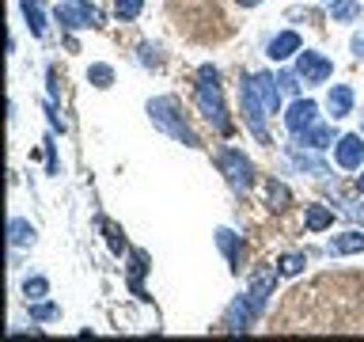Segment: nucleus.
<instances>
[{"mask_svg":"<svg viewBox=\"0 0 364 342\" xmlns=\"http://www.w3.org/2000/svg\"><path fill=\"white\" fill-rule=\"evenodd\" d=\"M198 107L220 133H232V122H228V110H224V95H220V76H216L213 65L198 68Z\"/></svg>","mask_w":364,"mask_h":342,"instance_id":"obj_1","label":"nucleus"},{"mask_svg":"<svg viewBox=\"0 0 364 342\" xmlns=\"http://www.w3.org/2000/svg\"><path fill=\"white\" fill-rule=\"evenodd\" d=\"M148 114H152V122L159 125V130H167L171 137L186 141L190 148H198V145H201V141H198V133H193L190 125L182 122V114H178V99H171V95L152 99V103H148Z\"/></svg>","mask_w":364,"mask_h":342,"instance_id":"obj_2","label":"nucleus"},{"mask_svg":"<svg viewBox=\"0 0 364 342\" xmlns=\"http://www.w3.org/2000/svg\"><path fill=\"white\" fill-rule=\"evenodd\" d=\"M220 171L232 182V190H250V182H255V164L239 148H224L220 152Z\"/></svg>","mask_w":364,"mask_h":342,"instance_id":"obj_3","label":"nucleus"},{"mask_svg":"<svg viewBox=\"0 0 364 342\" xmlns=\"http://www.w3.org/2000/svg\"><path fill=\"white\" fill-rule=\"evenodd\" d=\"M243 114H247V125H250V133L258 137V141H266L269 145V133H266V107H262V99H258V88H255V76H247L243 80Z\"/></svg>","mask_w":364,"mask_h":342,"instance_id":"obj_4","label":"nucleus"},{"mask_svg":"<svg viewBox=\"0 0 364 342\" xmlns=\"http://www.w3.org/2000/svg\"><path fill=\"white\" fill-rule=\"evenodd\" d=\"M296 73H300L304 84H326V80L334 76V61L323 53H315V50H304L300 61H296Z\"/></svg>","mask_w":364,"mask_h":342,"instance_id":"obj_5","label":"nucleus"},{"mask_svg":"<svg viewBox=\"0 0 364 342\" xmlns=\"http://www.w3.org/2000/svg\"><path fill=\"white\" fill-rule=\"evenodd\" d=\"M57 19L65 23V27H95L99 23V11L91 8V4H84V0H61L57 4Z\"/></svg>","mask_w":364,"mask_h":342,"instance_id":"obj_6","label":"nucleus"},{"mask_svg":"<svg viewBox=\"0 0 364 342\" xmlns=\"http://www.w3.org/2000/svg\"><path fill=\"white\" fill-rule=\"evenodd\" d=\"M334 160H338V167H346V171L364 167V137H357V133L338 137L334 141Z\"/></svg>","mask_w":364,"mask_h":342,"instance_id":"obj_7","label":"nucleus"},{"mask_svg":"<svg viewBox=\"0 0 364 342\" xmlns=\"http://www.w3.org/2000/svg\"><path fill=\"white\" fill-rule=\"evenodd\" d=\"M315 114H318V107H315V99H296L292 107H289V114H284V125L300 137V133H307L315 125Z\"/></svg>","mask_w":364,"mask_h":342,"instance_id":"obj_8","label":"nucleus"},{"mask_svg":"<svg viewBox=\"0 0 364 342\" xmlns=\"http://www.w3.org/2000/svg\"><path fill=\"white\" fill-rule=\"evenodd\" d=\"M281 80H273L269 73H258L255 76V88H258V99H262V107H266L269 114H277V107H281Z\"/></svg>","mask_w":364,"mask_h":342,"instance_id":"obj_9","label":"nucleus"},{"mask_svg":"<svg viewBox=\"0 0 364 342\" xmlns=\"http://www.w3.org/2000/svg\"><path fill=\"white\" fill-rule=\"evenodd\" d=\"M292 53H300V34H296V31H281L277 38L269 42V57H273V61H289Z\"/></svg>","mask_w":364,"mask_h":342,"instance_id":"obj_10","label":"nucleus"},{"mask_svg":"<svg viewBox=\"0 0 364 342\" xmlns=\"http://www.w3.org/2000/svg\"><path fill=\"white\" fill-rule=\"evenodd\" d=\"M326 107L334 118H346V114L353 110V88L349 84H334L330 88V95H326Z\"/></svg>","mask_w":364,"mask_h":342,"instance_id":"obj_11","label":"nucleus"},{"mask_svg":"<svg viewBox=\"0 0 364 342\" xmlns=\"http://www.w3.org/2000/svg\"><path fill=\"white\" fill-rule=\"evenodd\" d=\"M357 251H364V232H346L330 239V255H357Z\"/></svg>","mask_w":364,"mask_h":342,"instance_id":"obj_12","label":"nucleus"},{"mask_svg":"<svg viewBox=\"0 0 364 342\" xmlns=\"http://www.w3.org/2000/svg\"><path fill=\"white\" fill-rule=\"evenodd\" d=\"M330 224H334V209H326V205H311L307 217H304L307 232H323V228H330Z\"/></svg>","mask_w":364,"mask_h":342,"instance_id":"obj_13","label":"nucleus"},{"mask_svg":"<svg viewBox=\"0 0 364 342\" xmlns=\"http://www.w3.org/2000/svg\"><path fill=\"white\" fill-rule=\"evenodd\" d=\"M8 239H11V247H27V244H34V224L19 221V217H11V221H8Z\"/></svg>","mask_w":364,"mask_h":342,"instance_id":"obj_14","label":"nucleus"},{"mask_svg":"<svg viewBox=\"0 0 364 342\" xmlns=\"http://www.w3.org/2000/svg\"><path fill=\"white\" fill-rule=\"evenodd\" d=\"M330 19H334V23L360 19V4H357V0H330Z\"/></svg>","mask_w":364,"mask_h":342,"instance_id":"obj_15","label":"nucleus"},{"mask_svg":"<svg viewBox=\"0 0 364 342\" xmlns=\"http://www.w3.org/2000/svg\"><path fill=\"white\" fill-rule=\"evenodd\" d=\"M23 16H27V27H31L34 38H42L46 23H42V4H38V0H23Z\"/></svg>","mask_w":364,"mask_h":342,"instance_id":"obj_16","label":"nucleus"},{"mask_svg":"<svg viewBox=\"0 0 364 342\" xmlns=\"http://www.w3.org/2000/svg\"><path fill=\"white\" fill-rule=\"evenodd\" d=\"M304 145H311V148H330L334 145V130H330V125H311V130L304 133Z\"/></svg>","mask_w":364,"mask_h":342,"instance_id":"obj_17","label":"nucleus"},{"mask_svg":"<svg viewBox=\"0 0 364 342\" xmlns=\"http://www.w3.org/2000/svg\"><path fill=\"white\" fill-rule=\"evenodd\" d=\"M144 270H148V255H144V251H133V266H129V285H133V293H136V296H144V285H141Z\"/></svg>","mask_w":364,"mask_h":342,"instance_id":"obj_18","label":"nucleus"},{"mask_svg":"<svg viewBox=\"0 0 364 342\" xmlns=\"http://www.w3.org/2000/svg\"><path fill=\"white\" fill-rule=\"evenodd\" d=\"M216 244H220V251L228 255V262H239V239H235V232H228V228H220V232H216Z\"/></svg>","mask_w":364,"mask_h":342,"instance_id":"obj_19","label":"nucleus"},{"mask_svg":"<svg viewBox=\"0 0 364 342\" xmlns=\"http://www.w3.org/2000/svg\"><path fill=\"white\" fill-rule=\"evenodd\" d=\"M87 80H91L95 88H110V84H114V68H110V65H91V68H87Z\"/></svg>","mask_w":364,"mask_h":342,"instance_id":"obj_20","label":"nucleus"},{"mask_svg":"<svg viewBox=\"0 0 364 342\" xmlns=\"http://www.w3.org/2000/svg\"><path fill=\"white\" fill-rule=\"evenodd\" d=\"M23 293H27L31 301H42V296L50 293V281H46V278H27V285H23Z\"/></svg>","mask_w":364,"mask_h":342,"instance_id":"obj_21","label":"nucleus"},{"mask_svg":"<svg viewBox=\"0 0 364 342\" xmlns=\"http://www.w3.org/2000/svg\"><path fill=\"white\" fill-rule=\"evenodd\" d=\"M102 228H107V236H110V251H114V255H122V251H125V232L118 224H110V221H102Z\"/></svg>","mask_w":364,"mask_h":342,"instance_id":"obj_22","label":"nucleus"},{"mask_svg":"<svg viewBox=\"0 0 364 342\" xmlns=\"http://www.w3.org/2000/svg\"><path fill=\"white\" fill-rule=\"evenodd\" d=\"M269 202L277 205V209H284V205L292 202V194H289V187H284V182H269Z\"/></svg>","mask_w":364,"mask_h":342,"instance_id":"obj_23","label":"nucleus"},{"mask_svg":"<svg viewBox=\"0 0 364 342\" xmlns=\"http://www.w3.org/2000/svg\"><path fill=\"white\" fill-rule=\"evenodd\" d=\"M141 8H144V0H118V16L122 19H136Z\"/></svg>","mask_w":364,"mask_h":342,"instance_id":"obj_24","label":"nucleus"},{"mask_svg":"<svg viewBox=\"0 0 364 342\" xmlns=\"http://www.w3.org/2000/svg\"><path fill=\"white\" fill-rule=\"evenodd\" d=\"M304 266H307L304 255H284V259H281V274H300Z\"/></svg>","mask_w":364,"mask_h":342,"instance_id":"obj_25","label":"nucleus"},{"mask_svg":"<svg viewBox=\"0 0 364 342\" xmlns=\"http://www.w3.org/2000/svg\"><path fill=\"white\" fill-rule=\"evenodd\" d=\"M31 316H34V319H53L57 308H53V304H38V308H31Z\"/></svg>","mask_w":364,"mask_h":342,"instance_id":"obj_26","label":"nucleus"},{"mask_svg":"<svg viewBox=\"0 0 364 342\" xmlns=\"http://www.w3.org/2000/svg\"><path fill=\"white\" fill-rule=\"evenodd\" d=\"M141 61H144V65H159V57H156L152 46H141Z\"/></svg>","mask_w":364,"mask_h":342,"instance_id":"obj_27","label":"nucleus"},{"mask_svg":"<svg viewBox=\"0 0 364 342\" xmlns=\"http://www.w3.org/2000/svg\"><path fill=\"white\" fill-rule=\"evenodd\" d=\"M353 53L364 57V34H357V38H353Z\"/></svg>","mask_w":364,"mask_h":342,"instance_id":"obj_28","label":"nucleus"},{"mask_svg":"<svg viewBox=\"0 0 364 342\" xmlns=\"http://www.w3.org/2000/svg\"><path fill=\"white\" fill-rule=\"evenodd\" d=\"M235 4H243V8H258L262 0H235Z\"/></svg>","mask_w":364,"mask_h":342,"instance_id":"obj_29","label":"nucleus"},{"mask_svg":"<svg viewBox=\"0 0 364 342\" xmlns=\"http://www.w3.org/2000/svg\"><path fill=\"white\" fill-rule=\"evenodd\" d=\"M360 194H364V175H360Z\"/></svg>","mask_w":364,"mask_h":342,"instance_id":"obj_30","label":"nucleus"}]
</instances>
